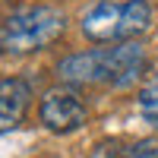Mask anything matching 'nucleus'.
<instances>
[{
  "mask_svg": "<svg viewBox=\"0 0 158 158\" xmlns=\"http://www.w3.org/2000/svg\"><path fill=\"white\" fill-rule=\"evenodd\" d=\"M38 117L41 123L51 130V133H73L85 123V104L79 95L67 89H54L41 98V108H38Z\"/></svg>",
  "mask_w": 158,
  "mask_h": 158,
  "instance_id": "7ed1b4c3",
  "label": "nucleus"
},
{
  "mask_svg": "<svg viewBox=\"0 0 158 158\" xmlns=\"http://www.w3.org/2000/svg\"><path fill=\"white\" fill-rule=\"evenodd\" d=\"M57 76L63 82H73V85H95V82L111 85V48L82 51V54L63 57L57 63Z\"/></svg>",
  "mask_w": 158,
  "mask_h": 158,
  "instance_id": "20e7f679",
  "label": "nucleus"
},
{
  "mask_svg": "<svg viewBox=\"0 0 158 158\" xmlns=\"http://www.w3.org/2000/svg\"><path fill=\"white\" fill-rule=\"evenodd\" d=\"M117 158H158V142L155 139H136L127 149H117Z\"/></svg>",
  "mask_w": 158,
  "mask_h": 158,
  "instance_id": "0eeeda50",
  "label": "nucleus"
},
{
  "mask_svg": "<svg viewBox=\"0 0 158 158\" xmlns=\"http://www.w3.org/2000/svg\"><path fill=\"white\" fill-rule=\"evenodd\" d=\"M67 29V16L57 6H22L0 22V51L6 54H29L54 44Z\"/></svg>",
  "mask_w": 158,
  "mask_h": 158,
  "instance_id": "f257e3e1",
  "label": "nucleus"
},
{
  "mask_svg": "<svg viewBox=\"0 0 158 158\" xmlns=\"http://www.w3.org/2000/svg\"><path fill=\"white\" fill-rule=\"evenodd\" d=\"M152 25L149 0H98L85 16L82 32L92 41H130Z\"/></svg>",
  "mask_w": 158,
  "mask_h": 158,
  "instance_id": "f03ea898",
  "label": "nucleus"
},
{
  "mask_svg": "<svg viewBox=\"0 0 158 158\" xmlns=\"http://www.w3.org/2000/svg\"><path fill=\"white\" fill-rule=\"evenodd\" d=\"M32 104V89L25 79H0V133L16 130Z\"/></svg>",
  "mask_w": 158,
  "mask_h": 158,
  "instance_id": "39448f33",
  "label": "nucleus"
},
{
  "mask_svg": "<svg viewBox=\"0 0 158 158\" xmlns=\"http://www.w3.org/2000/svg\"><path fill=\"white\" fill-rule=\"evenodd\" d=\"M136 108H139V114L146 117L152 127H158V82H152V85H146V89L139 92Z\"/></svg>",
  "mask_w": 158,
  "mask_h": 158,
  "instance_id": "423d86ee",
  "label": "nucleus"
}]
</instances>
